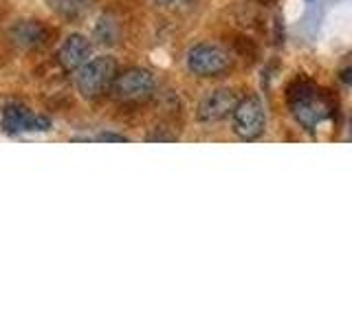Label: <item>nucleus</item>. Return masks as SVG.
<instances>
[{"label": "nucleus", "instance_id": "f257e3e1", "mask_svg": "<svg viewBox=\"0 0 352 330\" xmlns=\"http://www.w3.org/2000/svg\"><path fill=\"white\" fill-rule=\"evenodd\" d=\"M286 102H289L293 119L304 130H317L333 113L324 91L315 82L306 80V77H297L295 82L289 84Z\"/></svg>", "mask_w": 352, "mask_h": 330}, {"label": "nucleus", "instance_id": "f03ea898", "mask_svg": "<svg viewBox=\"0 0 352 330\" xmlns=\"http://www.w3.org/2000/svg\"><path fill=\"white\" fill-rule=\"evenodd\" d=\"M117 77V62L108 55H99L95 60H88L82 69L75 71V86L84 97H99L108 88H113Z\"/></svg>", "mask_w": 352, "mask_h": 330}, {"label": "nucleus", "instance_id": "7ed1b4c3", "mask_svg": "<svg viewBox=\"0 0 352 330\" xmlns=\"http://www.w3.org/2000/svg\"><path fill=\"white\" fill-rule=\"evenodd\" d=\"M231 126H234L236 137L242 141H256L262 137L267 128V110L258 95H247L236 104L231 113Z\"/></svg>", "mask_w": 352, "mask_h": 330}, {"label": "nucleus", "instance_id": "20e7f679", "mask_svg": "<svg viewBox=\"0 0 352 330\" xmlns=\"http://www.w3.org/2000/svg\"><path fill=\"white\" fill-rule=\"evenodd\" d=\"M187 69L198 77H218L231 69V55L218 44L201 42L187 51Z\"/></svg>", "mask_w": 352, "mask_h": 330}, {"label": "nucleus", "instance_id": "39448f33", "mask_svg": "<svg viewBox=\"0 0 352 330\" xmlns=\"http://www.w3.org/2000/svg\"><path fill=\"white\" fill-rule=\"evenodd\" d=\"M157 82H154V75L146 69H130L126 73H117L115 82H113V93L121 102H143L148 99Z\"/></svg>", "mask_w": 352, "mask_h": 330}, {"label": "nucleus", "instance_id": "423d86ee", "mask_svg": "<svg viewBox=\"0 0 352 330\" xmlns=\"http://www.w3.org/2000/svg\"><path fill=\"white\" fill-rule=\"evenodd\" d=\"M3 130L7 135H27V132H49L51 119L31 113L22 104H7L3 108Z\"/></svg>", "mask_w": 352, "mask_h": 330}, {"label": "nucleus", "instance_id": "0eeeda50", "mask_svg": "<svg viewBox=\"0 0 352 330\" xmlns=\"http://www.w3.org/2000/svg\"><path fill=\"white\" fill-rule=\"evenodd\" d=\"M240 102V97L231 91V88H216V91L207 93L196 108V119L201 124H216L231 117L236 104Z\"/></svg>", "mask_w": 352, "mask_h": 330}, {"label": "nucleus", "instance_id": "6e6552de", "mask_svg": "<svg viewBox=\"0 0 352 330\" xmlns=\"http://www.w3.org/2000/svg\"><path fill=\"white\" fill-rule=\"evenodd\" d=\"M91 58V40L82 33H73L64 40V44L58 51V62L64 71H77Z\"/></svg>", "mask_w": 352, "mask_h": 330}, {"label": "nucleus", "instance_id": "1a4fd4ad", "mask_svg": "<svg viewBox=\"0 0 352 330\" xmlns=\"http://www.w3.org/2000/svg\"><path fill=\"white\" fill-rule=\"evenodd\" d=\"M9 36L20 49H38L47 42L49 31L38 20H20L14 25V29L9 31Z\"/></svg>", "mask_w": 352, "mask_h": 330}, {"label": "nucleus", "instance_id": "9d476101", "mask_svg": "<svg viewBox=\"0 0 352 330\" xmlns=\"http://www.w3.org/2000/svg\"><path fill=\"white\" fill-rule=\"evenodd\" d=\"M93 36H95V40L99 44H106V47H110V44H117V40H119V27H117V22L113 18H108V16H102V18L97 20Z\"/></svg>", "mask_w": 352, "mask_h": 330}, {"label": "nucleus", "instance_id": "9b49d317", "mask_svg": "<svg viewBox=\"0 0 352 330\" xmlns=\"http://www.w3.org/2000/svg\"><path fill=\"white\" fill-rule=\"evenodd\" d=\"M53 9L69 18H75L84 11V0H53Z\"/></svg>", "mask_w": 352, "mask_h": 330}, {"label": "nucleus", "instance_id": "f8f14e48", "mask_svg": "<svg viewBox=\"0 0 352 330\" xmlns=\"http://www.w3.org/2000/svg\"><path fill=\"white\" fill-rule=\"evenodd\" d=\"M97 141H119V143H126L128 137L124 135H117V132H104V135H99Z\"/></svg>", "mask_w": 352, "mask_h": 330}, {"label": "nucleus", "instance_id": "ddd939ff", "mask_svg": "<svg viewBox=\"0 0 352 330\" xmlns=\"http://www.w3.org/2000/svg\"><path fill=\"white\" fill-rule=\"evenodd\" d=\"M341 82L348 84V86H352V66H348V69L341 71Z\"/></svg>", "mask_w": 352, "mask_h": 330}, {"label": "nucleus", "instance_id": "4468645a", "mask_svg": "<svg viewBox=\"0 0 352 330\" xmlns=\"http://www.w3.org/2000/svg\"><path fill=\"white\" fill-rule=\"evenodd\" d=\"M161 3H168L170 5V3H176V0H161Z\"/></svg>", "mask_w": 352, "mask_h": 330}]
</instances>
